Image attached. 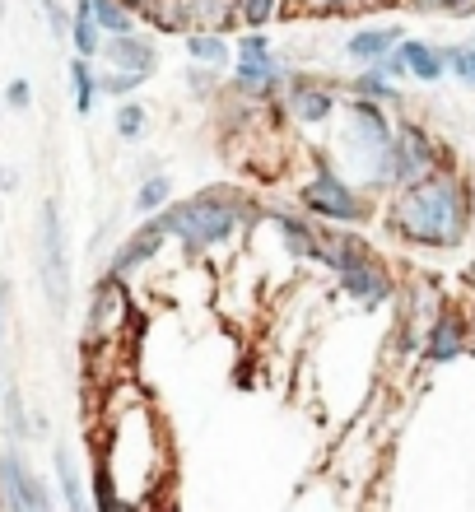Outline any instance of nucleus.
<instances>
[{
  "mask_svg": "<svg viewBox=\"0 0 475 512\" xmlns=\"http://www.w3.org/2000/svg\"><path fill=\"white\" fill-rule=\"evenodd\" d=\"M70 89H75V112H80V117H89L103 89H98V75L89 70V61H84V56H75V61H70Z\"/></svg>",
  "mask_w": 475,
  "mask_h": 512,
  "instance_id": "nucleus-21",
  "label": "nucleus"
},
{
  "mask_svg": "<svg viewBox=\"0 0 475 512\" xmlns=\"http://www.w3.org/2000/svg\"><path fill=\"white\" fill-rule=\"evenodd\" d=\"M466 280H471V289H475V256H471V266H466Z\"/></svg>",
  "mask_w": 475,
  "mask_h": 512,
  "instance_id": "nucleus-34",
  "label": "nucleus"
},
{
  "mask_svg": "<svg viewBox=\"0 0 475 512\" xmlns=\"http://www.w3.org/2000/svg\"><path fill=\"white\" fill-rule=\"evenodd\" d=\"M42 284L52 308L61 312L70 303V261H66V233H61V205H42Z\"/></svg>",
  "mask_w": 475,
  "mask_h": 512,
  "instance_id": "nucleus-7",
  "label": "nucleus"
},
{
  "mask_svg": "<svg viewBox=\"0 0 475 512\" xmlns=\"http://www.w3.org/2000/svg\"><path fill=\"white\" fill-rule=\"evenodd\" d=\"M103 56H108L112 70H131V75H145V80L159 70V47L145 33H117V38L103 42Z\"/></svg>",
  "mask_w": 475,
  "mask_h": 512,
  "instance_id": "nucleus-14",
  "label": "nucleus"
},
{
  "mask_svg": "<svg viewBox=\"0 0 475 512\" xmlns=\"http://www.w3.org/2000/svg\"><path fill=\"white\" fill-rule=\"evenodd\" d=\"M0 494H5V508L10 512H52V499L42 489L38 475L24 471V461L14 457H0Z\"/></svg>",
  "mask_w": 475,
  "mask_h": 512,
  "instance_id": "nucleus-10",
  "label": "nucleus"
},
{
  "mask_svg": "<svg viewBox=\"0 0 475 512\" xmlns=\"http://www.w3.org/2000/svg\"><path fill=\"white\" fill-rule=\"evenodd\" d=\"M233 5H238V19L247 28H266L280 14V5H289V0H233Z\"/></svg>",
  "mask_w": 475,
  "mask_h": 512,
  "instance_id": "nucleus-25",
  "label": "nucleus"
},
{
  "mask_svg": "<svg viewBox=\"0 0 475 512\" xmlns=\"http://www.w3.org/2000/svg\"><path fill=\"white\" fill-rule=\"evenodd\" d=\"M340 89H345V84H331V80H322V75H294V80L285 84L289 122L326 126L340 112Z\"/></svg>",
  "mask_w": 475,
  "mask_h": 512,
  "instance_id": "nucleus-6",
  "label": "nucleus"
},
{
  "mask_svg": "<svg viewBox=\"0 0 475 512\" xmlns=\"http://www.w3.org/2000/svg\"><path fill=\"white\" fill-rule=\"evenodd\" d=\"M187 84H191V94H201V98L219 89V80H215V75H210L205 66H191V70H187Z\"/></svg>",
  "mask_w": 475,
  "mask_h": 512,
  "instance_id": "nucleus-30",
  "label": "nucleus"
},
{
  "mask_svg": "<svg viewBox=\"0 0 475 512\" xmlns=\"http://www.w3.org/2000/svg\"><path fill=\"white\" fill-rule=\"evenodd\" d=\"M299 205L313 219H322V224H368V219H373L368 191H359L345 173H336L322 154H317L313 177L299 187Z\"/></svg>",
  "mask_w": 475,
  "mask_h": 512,
  "instance_id": "nucleus-4",
  "label": "nucleus"
},
{
  "mask_svg": "<svg viewBox=\"0 0 475 512\" xmlns=\"http://www.w3.org/2000/svg\"><path fill=\"white\" fill-rule=\"evenodd\" d=\"M163 205H173V182H168L163 173L145 177V182H140V191H136V210H140V215H159Z\"/></svg>",
  "mask_w": 475,
  "mask_h": 512,
  "instance_id": "nucleus-22",
  "label": "nucleus"
},
{
  "mask_svg": "<svg viewBox=\"0 0 475 512\" xmlns=\"http://www.w3.org/2000/svg\"><path fill=\"white\" fill-rule=\"evenodd\" d=\"M0 19H5V0H0Z\"/></svg>",
  "mask_w": 475,
  "mask_h": 512,
  "instance_id": "nucleus-35",
  "label": "nucleus"
},
{
  "mask_svg": "<svg viewBox=\"0 0 475 512\" xmlns=\"http://www.w3.org/2000/svg\"><path fill=\"white\" fill-rule=\"evenodd\" d=\"M345 94H350V98H368V103H382V108L401 103V89H396V80L382 66H359V75H350V80H345Z\"/></svg>",
  "mask_w": 475,
  "mask_h": 512,
  "instance_id": "nucleus-17",
  "label": "nucleus"
},
{
  "mask_svg": "<svg viewBox=\"0 0 475 512\" xmlns=\"http://www.w3.org/2000/svg\"><path fill=\"white\" fill-rule=\"evenodd\" d=\"M448 52V75L452 80H462L475 89V38L471 42H457V47H443Z\"/></svg>",
  "mask_w": 475,
  "mask_h": 512,
  "instance_id": "nucleus-24",
  "label": "nucleus"
},
{
  "mask_svg": "<svg viewBox=\"0 0 475 512\" xmlns=\"http://www.w3.org/2000/svg\"><path fill=\"white\" fill-rule=\"evenodd\" d=\"M145 126H150V112L140 108V103H122V108H117V135H122V140H140Z\"/></svg>",
  "mask_w": 475,
  "mask_h": 512,
  "instance_id": "nucleus-28",
  "label": "nucleus"
},
{
  "mask_svg": "<svg viewBox=\"0 0 475 512\" xmlns=\"http://www.w3.org/2000/svg\"><path fill=\"white\" fill-rule=\"evenodd\" d=\"M340 280V289L350 298H359V303H368V308H378V303H387L392 298V275H387V266H382L378 256H368V261H359V266H350V270H340L336 275Z\"/></svg>",
  "mask_w": 475,
  "mask_h": 512,
  "instance_id": "nucleus-13",
  "label": "nucleus"
},
{
  "mask_svg": "<svg viewBox=\"0 0 475 512\" xmlns=\"http://www.w3.org/2000/svg\"><path fill=\"white\" fill-rule=\"evenodd\" d=\"M285 84H289V66L275 56V61H238L229 89L252 108H266L275 98H285Z\"/></svg>",
  "mask_w": 475,
  "mask_h": 512,
  "instance_id": "nucleus-8",
  "label": "nucleus"
},
{
  "mask_svg": "<svg viewBox=\"0 0 475 512\" xmlns=\"http://www.w3.org/2000/svg\"><path fill=\"white\" fill-rule=\"evenodd\" d=\"M70 42H75V56H84V61H94V56L103 52V42H108V33L98 28L94 10H89V0H75V14H70Z\"/></svg>",
  "mask_w": 475,
  "mask_h": 512,
  "instance_id": "nucleus-19",
  "label": "nucleus"
},
{
  "mask_svg": "<svg viewBox=\"0 0 475 512\" xmlns=\"http://www.w3.org/2000/svg\"><path fill=\"white\" fill-rule=\"evenodd\" d=\"M140 84H145V75H131V70H103L98 75V89L108 98H131Z\"/></svg>",
  "mask_w": 475,
  "mask_h": 512,
  "instance_id": "nucleus-27",
  "label": "nucleus"
},
{
  "mask_svg": "<svg viewBox=\"0 0 475 512\" xmlns=\"http://www.w3.org/2000/svg\"><path fill=\"white\" fill-rule=\"evenodd\" d=\"M448 19H475V0H448Z\"/></svg>",
  "mask_w": 475,
  "mask_h": 512,
  "instance_id": "nucleus-32",
  "label": "nucleus"
},
{
  "mask_svg": "<svg viewBox=\"0 0 475 512\" xmlns=\"http://www.w3.org/2000/svg\"><path fill=\"white\" fill-rule=\"evenodd\" d=\"M257 215H261V205H252L233 187H210L201 196H187V201H173L159 210L168 238H182V247L191 256L219 247L224 238H233L247 219H257Z\"/></svg>",
  "mask_w": 475,
  "mask_h": 512,
  "instance_id": "nucleus-2",
  "label": "nucleus"
},
{
  "mask_svg": "<svg viewBox=\"0 0 475 512\" xmlns=\"http://www.w3.org/2000/svg\"><path fill=\"white\" fill-rule=\"evenodd\" d=\"M382 70L392 75V80H420V84H438L443 75H448V52L443 47H434V42H420V38H406L401 47H396L387 61H382Z\"/></svg>",
  "mask_w": 475,
  "mask_h": 512,
  "instance_id": "nucleus-9",
  "label": "nucleus"
},
{
  "mask_svg": "<svg viewBox=\"0 0 475 512\" xmlns=\"http://www.w3.org/2000/svg\"><path fill=\"white\" fill-rule=\"evenodd\" d=\"M89 10H94L98 28L117 38V33H136V10L126 5V0H89Z\"/></svg>",
  "mask_w": 475,
  "mask_h": 512,
  "instance_id": "nucleus-20",
  "label": "nucleus"
},
{
  "mask_svg": "<svg viewBox=\"0 0 475 512\" xmlns=\"http://www.w3.org/2000/svg\"><path fill=\"white\" fill-rule=\"evenodd\" d=\"M406 10H415V14H443V10H448V0H406Z\"/></svg>",
  "mask_w": 475,
  "mask_h": 512,
  "instance_id": "nucleus-33",
  "label": "nucleus"
},
{
  "mask_svg": "<svg viewBox=\"0 0 475 512\" xmlns=\"http://www.w3.org/2000/svg\"><path fill=\"white\" fill-rule=\"evenodd\" d=\"M182 47H187V56L196 66H215V70L233 56V38L229 33H215V28H191V33H182Z\"/></svg>",
  "mask_w": 475,
  "mask_h": 512,
  "instance_id": "nucleus-18",
  "label": "nucleus"
},
{
  "mask_svg": "<svg viewBox=\"0 0 475 512\" xmlns=\"http://www.w3.org/2000/svg\"><path fill=\"white\" fill-rule=\"evenodd\" d=\"M382 224L410 247H429V252L462 247L475 224L471 177L452 163V168L424 177L415 187L392 191V205H387V219H382Z\"/></svg>",
  "mask_w": 475,
  "mask_h": 512,
  "instance_id": "nucleus-1",
  "label": "nucleus"
},
{
  "mask_svg": "<svg viewBox=\"0 0 475 512\" xmlns=\"http://www.w3.org/2000/svg\"><path fill=\"white\" fill-rule=\"evenodd\" d=\"M56 480H61V494H66L70 512H89L84 508V489H80V480H75V466H70L66 452H56Z\"/></svg>",
  "mask_w": 475,
  "mask_h": 512,
  "instance_id": "nucleus-26",
  "label": "nucleus"
},
{
  "mask_svg": "<svg viewBox=\"0 0 475 512\" xmlns=\"http://www.w3.org/2000/svg\"><path fill=\"white\" fill-rule=\"evenodd\" d=\"M424 340H429V345H424V354H429L434 364H448V359H457V354L466 350V322L452 308H438Z\"/></svg>",
  "mask_w": 475,
  "mask_h": 512,
  "instance_id": "nucleus-16",
  "label": "nucleus"
},
{
  "mask_svg": "<svg viewBox=\"0 0 475 512\" xmlns=\"http://www.w3.org/2000/svg\"><path fill=\"white\" fill-rule=\"evenodd\" d=\"M233 56L238 61H275V42L266 38V28H247L243 38H233Z\"/></svg>",
  "mask_w": 475,
  "mask_h": 512,
  "instance_id": "nucleus-23",
  "label": "nucleus"
},
{
  "mask_svg": "<svg viewBox=\"0 0 475 512\" xmlns=\"http://www.w3.org/2000/svg\"><path fill=\"white\" fill-rule=\"evenodd\" d=\"M271 224H275L280 243H285V252L294 256V261H313V266H322V224L294 215V210H280V205L271 210Z\"/></svg>",
  "mask_w": 475,
  "mask_h": 512,
  "instance_id": "nucleus-11",
  "label": "nucleus"
},
{
  "mask_svg": "<svg viewBox=\"0 0 475 512\" xmlns=\"http://www.w3.org/2000/svg\"><path fill=\"white\" fill-rule=\"evenodd\" d=\"M5 103H10V108H28V103H33V89H28V80H14L10 89H5Z\"/></svg>",
  "mask_w": 475,
  "mask_h": 512,
  "instance_id": "nucleus-31",
  "label": "nucleus"
},
{
  "mask_svg": "<svg viewBox=\"0 0 475 512\" xmlns=\"http://www.w3.org/2000/svg\"><path fill=\"white\" fill-rule=\"evenodd\" d=\"M308 14H354V10H368L378 0H299Z\"/></svg>",
  "mask_w": 475,
  "mask_h": 512,
  "instance_id": "nucleus-29",
  "label": "nucleus"
},
{
  "mask_svg": "<svg viewBox=\"0 0 475 512\" xmlns=\"http://www.w3.org/2000/svg\"><path fill=\"white\" fill-rule=\"evenodd\" d=\"M443 168H452V149L443 145L424 122L401 117V122H396V140H392V168H387L392 191L415 187V182L443 173Z\"/></svg>",
  "mask_w": 475,
  "mask_h": 512,
  "instance_id": "nucleus-5",
  "label": "nucleus"
},
{
  "mask_svg": "<svg viewBox=\"0 0 475 512\" xmlns=\"http://www.w3.org/2000/svg\"><path fill=\"white\" fill-rule=\"evenodd\" d=\"M163 243H168V229H163L159 215H150L122 247H117V256H112V275H131V270H140L145 261H154V256H159Z\"/></svg>",
  "mask_w": 475,
  "mask_h": 512,
  "instance_id": "nucleus-15",
  "label": "nucleus"
},
{
  "mask_svg": "<svg viewBox=\"0 0 475 512\" xmlns=\"http://www.w3.org/2000/svg\"><path fill=\"white\" fill-rule=\"evenodd\" d=\"M392 140H396V122L387 117L382 103L368 98H350L345 117H340V154L354 163L359 182L373 191H392Z\"/></svg>",
  "mask_w": 475,
  "mask_h": 512,
  "instance_id": "nucleus-3",
  "label": "nucleus"
},
{
  "mask_svg": "<svg viewBox=\"0 0 475 512\" xmlns=\"http://www.w3.org/2000/svg\"><path fill=\"white\" fill-rule=\"evenodd\" d=\"M0 336H5V331H0Z\"/></svg>",
  "mask_w": 475,
  "mask_h": 512,
  "instance_id": "nucleus-36",
  "label": "nucleus"
},
{
  "mask_svg": "<svg viewBox=\"0 0 475 512\" xmlns=\"http://www.w3.org/2000/svg\"><path fill=\"white\" fill-rule=\"evenodd\" d=\"M401 42H406V28L368 24V28H354L350 38H345V56H350L354 66H382V61H387Z\"/></svg>",
  "mask_w": 475,
  "mask_h": 512,
  "instance_id": "nucleus-12",
  "label": "nucleus"
}]
</instances>
